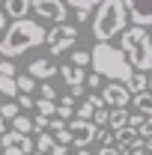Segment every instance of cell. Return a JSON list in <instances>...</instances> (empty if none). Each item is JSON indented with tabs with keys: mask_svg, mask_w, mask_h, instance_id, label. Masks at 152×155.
I'll list each match as a JSON object with an SVG mask.
<instances>
[{
	"mask_svg": "<svg viewBox=\"0 0 152 155\" xmlns=\"http://www.w3.org/2000/svg\"><path fill=\"white\" fill-rule=\"evenodd\" d=\"M95 140L101 143V146H116V134L107 128V125H101V128H95Z\"/></svg>",
	"mask_w": 152,
	"mask_h": 155,
	"instance_id": "44dd1931",
	"label": "cell"
},
{
	"mask_svg": "<svg viewBox=\"0 0 152 155\" xmlns=\"http://www.w3.org/2000/svg\"><path fill=\"white\" fill-rule=\"evenodd\" d=\"M125 87H128V93H131V96L143 93V90L149 87V78H146V72H131V78L125 81Z\"/></svg>",
	"mask_w": 152,
	"mask_h": 155,
	"instance_id": "9a60e30c",
	"label": "cell"
},
{
	"mask_svg": "<svg viewBox=\"0 0 152 155\" xmlns=\"http://www.w3.org/2000/svg\"><path fill=\"white\" fill-rule=\"evenodd\" d=\"M33 128H36V131H48V128H51V116L36 114V116H33Z\"/></svg>",
	"mask_w": 152,
	"mask_h": 155,
	"instance_id": "d4e9b609",
	"label": "cell"
},
{
	"mask_svg": "<svg viewBox=\"0 0 152 155\" xmlns=\"http://www.w3.org/2000/svg\"><path fill=\"white\" fill-rule=\"evenodd\" d=\"M140 155H146V152H140Z\"/></svg>",
	"mask_w": 152,
	"mask_h": 155,
	"instance_id": "7dc6e473",
	"label": "cell"
},
{
	"mask_svg": "<svg viewBox=\"0 0 152 155\" xmlns=\"http://www.w3.org/2000/svg\"><path fill=\"white\" fill-rule=\"evenodd\" d=\"M3 131H6V119L0 116V134H3Z\"/></svg>",
	"mask_w": 152,
	"mask_h": 155,
	"instance_id": "ee69618b",
	"label": "cell"
},
{
	"mask_svg": "<svg viewBox=\"0 0 152 155\" xmlns=\"http://www.w3.org/2000/svg\"><path fill=\"white\" fill-rule=\"evenodd\" d=\"M66 3H69V6L75 9V18L84 24V21L93 15V9L98 6V3H101V0H66Z\"/></svg>",
	"mask_w": 152,
	"mask_h": 155,
	"instance_id": "5bb4252c",
	"label": "cell"
},
{
	"mask_svg": "<svg viewBox=\"0 0 152 155\" xmlns=\"http://www.w3.org/2000/svg\"><path fill=\"white\" fill-rule=\"evenodd\" d=\"M143 149H149V152H152V134H149V137H143Z\"/></svg>",
	"mask_w": 152,
	"mask_h": 155,
	"instance_id": "b9f144b4",
	"label": "cell"
},
{
	"mask_svg": "<svg viewBox=\"0 0 152 155\" xmlns=\"http://www.w3.org/2000/svg\"><path fill=\"white\" fill-rule=\"evenodd\" d=\"M140 152H143V137L140 134H134V137L119 143V155H140Z\"/></svg>",
	"mask_w": 152,
	"mask_h": 155,
	"instance_id": "2e32d148",
	"label": "cell"
},
{
	"mask_svg": "<svg viewBox=\"0 0 152 155\" xmlns=\"http://www.w3.org/2000/svg\"><path fill=\"white\" fill-rule=\"evenodd\" d=\"M3 30H6V12L0 9V36H3Z\"/></svg>",
	"mask_w": 152,
	"mask_h": 155,
	"instance_id": "60d3db41",
	"label": "cell"
},
{
	"mask_svg": "<svg viewBox=\"0 0 152 155\" xmlns=\"http://www.w3.org/2000/svg\"><path fill=\"white\" fill-rule=\"evenodd\" d=\"M54 96H57V90H54V87L45 81V84L39 87V98H51V101H54Z\"/></svg>",
	"mask_w": 152,
	"mask_h": 155,
	"instance_id": "4dcf8cb0",
	"label": "cell"
},
{
	"mask_svg": "<svg viewBox=\"0 0 152 155\" xmlns=\"http://www.w3.org/2000/svg\"><path fill=\"white\" fill-rule=\"evenodd\" d=\"M137 131H140V137H149V134H152V114H146V119H143V125H140Z\"/></svg>",
	"mask_w": 152,
	"mask_h": 155,
	"instance_id": "e575fe53",
	"label": "cell"
},
{
	"mask_svg": "<svg viewBox=\"0 0 152 155\" xmlns=\"http://www.w3.org/2000/svg\"><path fill=\"white\" fill-rule=\"evenodd\" d=\"M98 155H119V146H101Z\"/></svg>",
	"mask_w": 152,
	"mask_h": 155,
	"instance_id": "ab89813d",
	"label": "cell"
},
{
	"mask_svg": "<svg viewBox=\"0 0 152 155\" xmlns=\"http://www.w3.org/2000/svg\"><path fill=\"white\" fill-rule=\"evenodd\" d=\"M87 101L93 104L95 110H98V107H107V104H104V98H101V96H87Z\"/></svg>",
	"mask_w": 152,
	"mask_h": 155,
	"instance_id": "d590c367",
	"label": "cell"
},
{
	"mask_svg": "<svg viewBox=\"0 0 152 155\" xmlns=\"http://www.w3.org/2000/svg\"><path fill=\"white\" fill-rule=\"evenodd\" d=\"M60 75H63V81H66V84H69V87H72V96H84V69H81V66H75V63H72V60H69V63H63V66H60Z\"/></svg>",
	"mask_w": 152,
	"mask_h": 155,
	"instance_id": "30bf717a",
	"label": "cell"
},
{
	"mask_svg": "<svg viewBox=\"0 0 152 155\" xmlns=\"http://www.w3.org/2000/svg\"><path fill=\"white\" fill-rule=\"evenodd\" d=\"M101 98L107 107H125L131 101V93L122 81H107V84H101Z\"/></svg>",
	"mask_w": 152,
	"mask_h": 155,
	"instance_id": "ba28073f",
	"label": "cell"
},
{
	"mask_svg": "<svg viewBox=\"0 0 152 155\" xmlns=\"http://www.w3.org/2000/svg\"><path fill=\"white\" fill-rule=\"evenodd\" d=\"M0 155H3V146H0Z\"/></svg>",
	"mask_w": 152,
	"mask_h": 155,
	"instance_id": "bcb514c9",
	"label": "cell"
},
{
	"mask_svg": "<svg viewBox=\"0 0 152 155\" xmlns=\"http://www.w3.org/2000/svg\"><path fill=\"white\" fill-rule=\"evenodd\" d=\"M30 9L42 21H54V24H66V18L72 15L66 0H30Z\"/></svg>",
	"mask_w": 152,
	"mask_h": 155,
	"instance_id": "8992f818",
	"label": "cell"
},
{
	"mask_svg": "<svg viewBox=\"0 0 152 155\" xmlns=\"http://www.w3.org/2000/svg\"><path fill=\"white\" fill-rule=\"evenodd\" d=\"M90 66H93L95 75L107 78V81H128L131 78V63L125 60V54L114 48L111 42H95V48L90 51Z\"/></svg>",
	"mask_w": 152,
	"mask_h": 155,
	"instance_id": "3957f363",
	"label": "cell"
},
{
	"mask_svg": "<svg viewBox=\"0 0 152 155\" xmlns=\"http://www.w3.org/2000/svg\"><path fill=\"white\" fill-rule=\"evenodd\" d=\"M12 128L21 131V134H30V131H33V119H30V116H24V114H18L15 119H12Z\"/></svg>",
	"mask_w": 152,
	"mask_h": 155,
	"instance_id": "7402d4cb",
	"label": "cell"
},
{
	"mask_svg": "<svg viewBox=\"0 0 152 155\" xmlns=\"http://www.w3.org/2000/svg\"><path fill=\"white\" fill-rule=\"evenodd\" d=\"M75 114H78V119H93V114H95V107H93V104H90V101H87V98H84V104H81V107H78Z\"/></svg>",
	"mask_w": 152,
	"mask_h": 155,
	"instance_id": "484cf974",
	"label": "cell"
},
{
	"mask_svg": "<svg viewBox=\"0 0 152 155\" xmlns=\"http://www.w3.org/2000/svg\"><path fill=\"white\" fill-rule=\"evenodd\" d=\"M125 122H128V110H125V107H114L111 116H107V128H111V131L125 128Z\"/></svg>",
	"mask_w": 152,
	"mask_h": 155,
	"instance_id": "e0dca14e",
	"label": "cell"
},
{
	"mask_svg": "<svg viewBox=\"0 0 152 155\" xmlns=\"http://www.w3.org/2000/svg\"><path fill=\"white\" fill-rule=\"evenodd\" d=\"M107 116H111V110H107V107H98V110L93 114V122L101 128V125H107Z\"/></svg>",
	"mask_w": 152,
	"mask_h": 155,
	"instance_id": "f1b7e54d",
	"label": "cell"
},
{
	"mask_svg": "<svg viewBox=\"0 0 152 155\" xmlns=\"http://www.w3.org/2000/svg\"><path fill=\"white\" fill-rule=\"evenodd\" d=\"M54 140L63 143V146H72V131L69 128H60V131H54Z\"/></svg>",
	"mask_w": 152,
	"mask_h": 155,
	"instance_id": "f546056e",
	"label": "cell"
},
{
	"mask_svg": "<svg viewBox=\"0 0 152 155\" xmlns=\"http://www.w3.org/2000/svg\"><path fill=\"white\" fill-rule=\"evenodd\" d=\"M36 149H39V155H69V152H66L69 146L57 143V140H54V134H45V131H39V137H36Z\"/></svg>",
	"mask_w": 152,
	"mask_h": 155,
	"instance_id": "7c38bea8",
	"label": "cell"
},
{
	"mask_svg": "<svg viewBox=\"0 0 152 155\" xmlns=\"http://www.w3.org/2000/svg\"><path fill=\"white\" fill-rule=\"evenodd\" d=\"M122 6H125L131 24H137V27L152 24V0H122Z\"/></svg>",
	"mask_w": 152,
	"mask_h": 155,
	"instance_id": "9c48e42d",
	"label": "cell"
},
{
	"mask_svg": "<svg viewBox=\"0 0 152 155\" xmlns=\"http://www.w3.org/2000/svg\"><path fill=\"white\" fill-rule=\"evenodd\" d=\"M75 42H78V27H75V24H57L54 30L45 33V45H48V51H51L54 57L72 51Z\"/></svg>",
	"mask_w": 152,
	"mask_h": 155,
	"instance_id": "5b68a950",
	"label": "cell"
},
{
	"mask_svg": "<svg viewBox=\"0 0 152 155\" xmlns=\"http://www.w3.org/2000/svg\"><path fill=\"white\" fill-rule=\"evenodd\" d=\"M3 12H6V18H27V12H30V0H3Z\"/></svg>",
	"mask_w": 152,
	"mask_h": 155,
	"instance_id": "4fadbf2b",
	"label": "cell"
},
{
	"mask_svg": "<svg viewBox=\"0 0 152 155\" xmlns=\"http://www.w3.org/2000/svg\"><path fill=\"white\" fill-rule=\"evenodd\" d=\"M15 84H18V93H27V96H33V93H36V78H30V75L15 78Z\"/></svg>",
	"mask_w": 152,
	"mask_h": 155,
	"instance_id": "603a6c76",
	"label": "cell"
},
{
	"mask_svg": "<svg viewBox=\"0 0 152 155\" xmlns=\"http://www.w3.org/2000/svg\"><path fill=\"white\" fill-rule=\"evenodd\" d=\"M15 104H18L21 110H33V96H27V93H18V96H15Z\"/></svg>",
	"mask_w": 152,
	"mask_h": 155,
	"instance_id": "83f0119b",
	"label": "cell"
},
{
	"mask_svg": "<svg viewBox=\"0 0 152 155\" xmlns=\"http://www.w3.org/2000/svg\"><path fill=\"white\" fill-rule=\"evenodd\" d=\"M72 63L81 66V69H87V66H90V51H75V54H72Z\"/></svg>",
	"mask_w": 152,
	"mask_h": 155,
	"instance_id": "4316f807",
	"label": "cell"
},
{
	"mask_svg": "<svg viewBox=\"0 0 152 155\" xmlns=\"http://www.w3.org/2000/svg\"><path fill=\"white\" fill-rule=\"evenodd\" d=\"M90 18H93L90 30H93L95 42H107V39L119 36V33L128 27V12H125L122 0H101L93 9Z\"/></svg>",
	"mask_w": 152,
	"mask_h": 155,
	"instance_id": "7a4b0ae2",
	"label": "cell"
},
{
	"mask_svg": "<svg viewBox=\"0 0 152 155\" xmlns=\"http://www.w3.org/2000/svg\"><path fill=\"white\" fill-rule=\"evenodd\" d=\"M66 128L72 131V146H75V149H87L95 140V128H98V125H95L93 119H69Z\"/></svg>",
	"mask_w": 152,
	"mask_h": 155,
	"instance_id": "52a82bcc",
	"label": "cell"
},
{
	"mask_svg": "<svg viewBox=\"0 0 152 155\" xmlns=\"http://www.w3.org/2000/svg\"><path fill=\"white\" fill-rule=\"evenodd\" d=\"M119 51L125 54L134 72H152V39L146 27H137V24L125 27L119 33Z\"/></svg>",
	"mask_w": 152,
	"mask_h": 155,
	"instance_id": "277c9868",
	"label": "cell"
},
{
	"mask_svg": "<svg viewBox=\"0 0 152 155\" xmlns=\"http://www.w3.org/2000/svg\"><path fill=\"white\" fill-rule=\"evenodd\" d=\"M0 93L6 98H15L18 96V84H15V78L12 75H0Z\"/></svg>",
	"mask_w": 152,
	"mask_h": 155,
	"instance_id": "d6986e66",
	"label": "cell"
},
{
	"mask_svg": "<svg viewBox=\"0 0 152 155\" xmlns=\"http://www.w3.org/2000/svg\"><path fill=\"white\" fill-rule=\"evenodd\" d=\"M18 114H21V107L15 104V98H9L6 104H0V116H3V119H9V122H12Z\"/></svg>",
	"mask_w": 152,
	"mask_h": 155,
	"instance_id": "cb8c5ba5",
	"label": "cell"
},
{
	"mask_svg": "<svg viewBox=\"0 0 152 155\" xmlns=\"http://www.w3.org/2000/svg\"><path fill=\"white\" fill-rule=\"evenodd\" d=\"M131 104H134V110L137 114H152V93H137V96L131 98Z\"/></svg>",
	"mask_w": 152,
	"mask_h": 155,
	"instance_id": "ac0fdd59",
	"label": "cell"
},
{
	"mask_svg": "<svg viewBox=\"0 0 152 155\" xmlns=\"http://www.w3.org/2000/svg\"><path fill=\"white\" fill-rule=\"evenodd\" d=\"M33 107H36V114H42V116H57V104H54L51 98H33Z\"/></svg>",
	"mask_w": 152,
	"mask_h": 155,
	"instance_id": "ffe728a7",
	"label": "cell"
},
{
	"mask_svg": "<svg viewBox=\"0 0 152 155\" xmlns=\"http://www.w3.org/2000/svg\"><path fill=\"white\" fill-rule=\"evenodd\" d=\"M60 72V66L54 63V60H48V57H39L30 63V69H27V75L30 78H39V81H51V78Z\"/></svg>",
	"mask_w": 152,
	"mask_h": 155,
	"instance_id": "8fae6325",
	"label": "cell"
},
{
	"mask_svg": "<svg viewBox=\"0 0 152 155\" xmlns=\"http://www.w3.org/2000/svg\"><path fill=\"white\" fill-rule=\"evenodd\" d=\"M149 93H152V78H149Z\"/></svg>",
	"mask_w": 152,
	"mask_h": 155,
	"instance_id": "f6af8a7d",
	"label": "cell"
},
{
	"mask_svg": "<svg viewBox=\"0 0 152 155\" xmlns=\"http://www.w3.org/2000/svg\"><path fill=\"white\" fill-rule=\"evenodd\" d=\"M45 27L33 18H15L0 36V57L6 60H15L21 54H27L30 48H39L45 45Z\"/></svg>",
	"mask_w": 152,
	"mask_h": 155,
	"instance_id": "6da1fadb",
	"label": "cell"
},
{
	"mask_svg": "<svg viewBox=\"0 0 152 155\" xmlns=\"http://www.w3.org/2000/svg\"><path fill=\"white\" fill-rule=\"evenodd\" d=\"M143 119H146V114H128V122H125V125H128V128H140Z\"/></svg>",
	"mask_w": 152,
	"mask_h": 155,
	"instance_id": "1f68e13d",
	"label": "cell"
},
{
	"mask_svg": "<svg viewBox=\"0 0 152 155\" xmlns=\"http://www.w3.org/2000/svg\"><path fill=\"white\" fill-rule=\"evenodd\" d=\"M0 3H3V0H0Z\"/></svg>",
	"mask_w": 152,
	"mask_h": 155,
	"instance_id": "c3c4849f",
	"label": "cell"
},
{
	"mask_svg": "<svg viewBox=\"0 0 152 155\" xmlns=\"http://www.w3.org/2000/svg\"><path fill=\"white\" fill-rule=\"evenodd\" d=\"M84 84H87V87H95V90H98V87L104 84V78H101V75H95V72H93V75H87V78H84Z\"/></svg>",
	"mask_w": 152,
	"mask_h": 155,
	"instance_id": "836d02e7",
	"label": "cell"
},
{
	"mask_svg": "<svg viewBox=\"0 0 152 155\" xmlns=\"http://www.w3.org/2000/svg\"><path fill=\"white\" fill-rule=\"evenodd\" d=\"M72 114H75V107H63V104L57 107V116H60V119H69Z\"/></svg>",
	"mask_w": 152,
	"mask_h": 155,
	"instance_id": "8d00e7d4",
	"label": "cell"
},
{
	"mask_svg": "<svg viewBox=\"0 0 152 155\" xmlns=\"http://www.w3.org/2000/svg\"><path fill=\"white\" fill-rule=\"evenodd\" d=\"M72 155H93V152H90V149H75Z\"/></svg>",
	"mask_w": 152,
	"mask_h": 155,
	"instance_id": "7bdbcfd3",
	"label": "cell"
},
{
	"mask_svg": "<svg viewBox=\"0 0 152 155\" xmlns=\"http://www.w3.org/2000/svg\"><path fill=\"white\" fill-rule=\"evenodd\" d=\"M60 104H63V107H75V96H72V93L63 96V98H60Z\"/></svg>",
	"mask_w": 152,
	"mask_h": 155,
	"instance_id": "f35d334b",
	"label": "cell"
},
{
	"mask_svg": "<svg viewBox=\"0 0 152 155\" xmlns=\"http://www.w3.org/2000/svg\"><path fill=\"white\" fill-rule=\"evenodd\" d=\"M0 75H12V78H15V63L3 57V60H0Z\"/></svg>",
	"mask_w": 152,
	"mask_h": 155,
	"instance_id": "d6a6232c",
	"label": "cell"
},
{
	"mask_svg": "<svg viewBox=\"0 0 152 155\" xmlns=\"http://www.w3.org/2000/svg\"><path fill=\"white\" fill-rule=\"evenodd\" d=\"M3 155H27L21 146H3Z\"/></svg>",
	"mask_w": 152,
	"mask_h": 155,
	"instance_id": "74e56055",
	"label": "cell"
}]
</instances>
